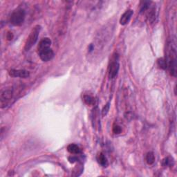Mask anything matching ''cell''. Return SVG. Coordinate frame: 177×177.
I'll use <instances>...</instances> for the list:
<instances>
[{"mask_svg": "<svg viewBox=\"0 0 177 177\" xmlns=\"http://www.w3.org/2000/svg\"><path fill=\"white\" fill-rule=\"evenodd\" d=\"M113 132L116 134H121L122 132V128L121 127V126L118 125V124H116V125L113 126Z\"/></svg>", "mask_w": 177, "mask_h": 177, "instance_id": "obj_15", "label": "cell"}, {"mask_svg": "<svg viewBox=\"0 0 177 177\" xmlns=\"http://www.w3.org/2000/svg\"><path fill=\"white\" fill-rule=\"evenodd\" d=\"M67 150L72 154H78L81 152L80 147L76 144H70L67 147Z\"/></svg>", "mask_w": 177, "mask_h": 177, "instance_id": "obj_10", "label": "cell"}, {"mask_svg": "<svg viewBox=\"0 0 177 177\" xmlns=\"http://www.w3.org/2000/svg\"><path fill=\"white\" fill-rule=\"evenodd\" d=\"M167 66L169 67L170 74L176 77V51L174 44L170 42L167 47Z\"/></svg>", "mask_w": 177, "mask_h": 177, "instance_id": "obj_1", "label": "cell"}, {"mask_svg": "<svg viewBox=\"0 0 177 177\" xmlns=\"http://www.w3.org/2000/svg\"><path fill=\"white\" fill-rule=\"evenodd\" d=\"M84 101L88 105H92L95 103V100L92 96L89 95H84Z\"/></svg>", "mask_w": 177, "mask_h": 177, "instance_id": "obj_13", "label": "cell"}, {"mask_svg": "<svg viewBox=\"0 0 177 177\" xmlns=\"http://www.w3.org/2000/svg\"><path fill=\"white\" fill-rule=\"evenodd\" d=\"M169 163H170L169 159H168V158H166L164 159V161H163V165L167 166V165H169Z\"/></svg>", "mask_w": 177, "mask_h": 177, "instance_id": "obj_19", "label": "cell"}, {"mask_svg": "<svg viewBox=\"0 0 177 177\" xmlns=\"http://www.w3.org/2000/svg\"><path fill=\"white\" fill-rule=\"evenodd\" d=\"M133 14H134V11H133L132 10L130 9L126 10V11L121 15V19H120V24L123 26H124L126 25L127 24H128Z\"/></svg>", "mask_w": 177, "mask_h": 177, "instance_id": "obj_8", "label": "cell"}, {"mask_svg": "<svg viewBox=\"0 0 177 177\" xmlns=\"http://www.w3.org/2000/svg\"><path fill=\"white\" fill-rule=\"evenodd\" d=\"M10 76L14 78H27L29 77V72L24 69H11L9 72Z\"/></svg>", "mask_w": 177, "mask_h": 177, "instance_id": "obj_7", "label": "cell"}, {"mask_svg": "<svg viewBox=\"0 0 177 177\" xmlns=\"http://www.w3.org/2000/svg\"><path fill=\"white\" fill-rule=\"evenodd\" d=\"M51 44V40H50L49 38H43L41 40L40 43H39L38 45V51H40V50L47 49V48H50Z\"/></svg>", "mask_w": 177, "mask_h": 177, "instance_id": "obj_9", "label": "cell"}, {"mask_svg": "<svg viewBox=\"0 0 177 177\" xmlns=\"http://www.w3.org/2000/svg\"><path fill=\"white\" fill-rule=\"evenodd\" d=\"M38 53L40 59L44 62L51 60L54 57V53L51 48L40 50V51H38Z\"/></svg>", "mask_w": 177, "mask_h": 177, "instance_id": "obj_6", "label": "cell"}, {"mask_svg": "<svg viewBox=\"0 0 177 177\" xmlns=\"http://www.w3.org/2000/svg\"><path fill=\"white\" fill-rule=\"evenodd\" d=\"M6 38H7L8 40H11L13 38V35L12 33L8 32L7 33V36H6Z\"/></svg>", "mask_w": 177, "mask_h": 177, "instance_id": "obj_18", "label": "cell"}, {"mask_svg": "<svg viewBox=\"0 0 177 177\" xmlns=\"http://www.w3.org/2000/svg\"><path fill=\"white\" fill-rule=\"evenodd\" d=\"M26 17L25 10L22 8H17L12 13L10 21L14 26H21L24 23Z\"/></svg>", "mask_w": 177, "mask_h": 177, "instance_id": "obj_3", "label": "cell"}, {"mask_svg": "<svg viewBox=\"0 0 177 177\" xmlns=\"http://www.w3.org/2000/svg\"><path fill=\"white\" fill-rule=\"evenodd\" d=\"M120 68L118 62V56L117 54L114 55L111 59L110 64L109 67V78L113 79L118 75Z\"/></svg>", "mask_w": 177, "mask_h": 177, "instance_id": "obj_4", "label": "cell"}, {"mask_svg": "<svg viewBox=\"0 0 177 177\" xmlns=\"http://www.w3.org/2000/svg\"><path fill=\"white\" fill-rule=\"evenodd\" d=\"M157 63H158V67H160V68L163 69H166V68H167V61H166L165 59H164L163 58H159Z\"/></svg>", "mask_w": 177, "mask_h": 177, "instance_id": "obj_14", "label": "cell"}, {"mask_svg": "<svg viewBox=\"0 0 177 177\" xmlns=\"http://www.w3.org/2000/svg\"><path fill=\"white\" fill-rule=\"evenodd\" d=\"M146 161H147V163L149 165H152V164L154 163L155 161V156L154 153L152 152H148L147 154V156H146Z\"/></svg>", "mask_w": 177, "mask_h": 177, "instance_id": "obj_12", "label": "cell"}, {"mask_svg": "<svg viewBox=\"0 0 177 177\" xmlns=\"http://www.w3.org/2000/svg\"><path fill=\"white\" fill-rule=\"evenodd\" d=\"M97 160L100 165L103 166V167H107V166L108 165L107 159L105 155H104L103 153H100V154L98 155Z\"/></svg>", "mask_w": 177, "mask_h": 177, "instance_id": "obj_11", "label": "cell"}, {"mask_svg": "<svg viewBox=\"0 0 177 177\" xmlns=\"http://www.w3.org/2000/svg\"><path fill=\"white\" fill-rule=\"evenodd\" d=\"M69 161L71 163H74L76 162V161H78V158H77V157H76V156H70L69 158Z\"/></svg>", "mask_w": 177, "mask_h": 177, "instance_id": "obj_17", "label": "cell"}, {"mask_svg": "<svg viewBox=\"0 0 177 177\" xmlns=\"http://www.w3.org/2000/svg\"><path fill=\"white\" fill-rule=\"evenodd\" d=\"M13 94V91L11 88L6 89L1 91V95H0V104H1V108L8 106L10 100L12 99Z\"/></svg>", "mask_w": 177, "mask_h": 177, "instance_id": "obj_5", "label": "cell"}, {"mask_svg": "<svg viewBox=\"0 0 177 177\" xmlns=\"http://www.w3.org/2000/svg\"><path fill=\"white\" fill-rule=\"evenodd\" d=\"M40 30L41 27L40 25H36V27H34V28H33L32 30L30 33L29 36L28 37L27 41H26L25 43V51H29L32 48L33 46H34L35 44L37 42Z\"/></svg>", "mask_w": 177, "mask_h": 177, "instance_id": "obj_2", "label": "cell"}, {"mask_svg": "<svg viewBox=\"0 0 177 177\" xmlns=\"http://www.w3.org/2000/svg\"><path fill=\"white\" fill-rule=\"evenodd\" d=\"M109 104H109V102H108V103L104 107L103 109H102V116H106L107 114V113L109 112V108H110V105H109Z\"/></svg>", "mask_w": 177, "mask_h": 177, "instance_id": "obj_16", "label": "cell"}]
</instances>
